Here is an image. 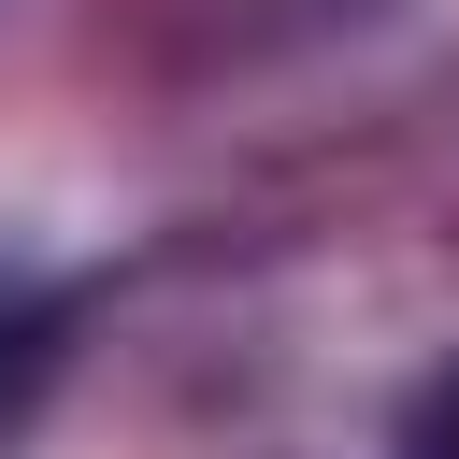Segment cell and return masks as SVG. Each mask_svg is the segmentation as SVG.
Instances as JSON below:
<instances>
[{
	"mask_svg": "<svg viewBox=\"0 0 459 459\" xmlns=\"http://www.w3.org/2000/svg\"><path fill=\"white\" fill-rule=\"evenodd\" d=\"M43 359H57V301L0 273V430L29 416V387H43Z\"/></svg>",
	"mask_w": 459,
	"mask_h": 459,
	"instance_id": "obj_1",
	"label": "cell"
},
{
	"mask_svg": "<svg viewBox=\"0 0 459 459\" xmlns=\"http://www.w3.org/2000/svg\"><path fill=\"white\" fill-rule=\"evenodd\" d=\"M402 459H459V373H430V387H416V416H402Z\"/></svg>",
	"mask_w": 459,
	"mask_h": 459,
	"instance_id": "obj_2",
	"label": "cell"
}]
</instances>
